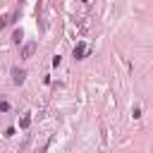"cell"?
<instances>
[{
	"label": "cell",
	"instance_id": "6da1fadb",
	"mask_svg": "<svg viewBox=\"0 0 153 153\" xmlns=\"http://www.w3.org/2000/svg\"><path fill=\"white\" fill-rule=\"evenodd\" d=\"M12 76H14V84H22V82H24V72H22V69H14Z\"/></svg>",
	"mask_w": 153,
	"mask_h": 153
},
{
	"label": "cell",
	"instance_id": "7a4b0ae2",
	"mask_svg": "<svg viewBox=\"0 0 153 153\" xmlns=\"http://www.w3.org/2000/svg\"><path fill=\"white\" fill-rule=\"evenodd\" d=\"M74 55L79 57V55H84V46H79V48H74Z\"/></svg>",
	"mask_w": 153,
	"mask_h": 153
}]
</instances>
